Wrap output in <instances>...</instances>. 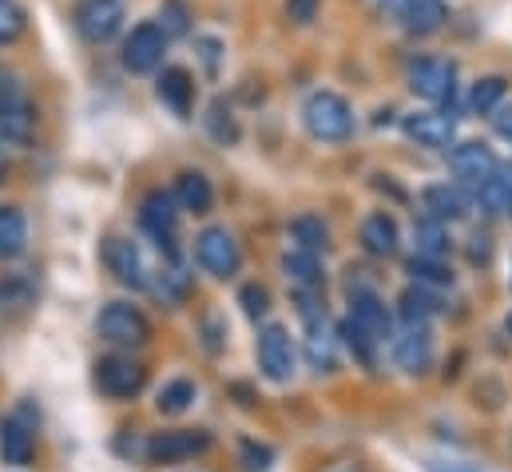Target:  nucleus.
<instances>
[{
  "instance_id": "f257e3e1",
  "label": "nucleus",
  "mask_w": 512,
  "mask_h": 472,
  "mask_svg": "<svg viewBox=\"0 0 512 472\" xmlns=\"http://www.w3.org/2000/svg\"><path fill=\"white\" fill-rule=\"evenodd\" d=\"M302 127L318 143H346V139H354L358 119H354V108H350L346 96H338L330 88H318L302 100Z\"/></svg>"
},
{
  "instance_id": "f03ea898",
  "label": "nucleus",
  "mask_w": 512,
  "mask_h": 472,
  "mask_svg": "<svg viewBox=\"0 0 512 472\" xmlns=\"http://www.w3.org/2000/svg\"><path fill=\"white\" fill-rule=\"evenodd\" d=\"M167 48H171V36L151 20H139L131 24L120 40V64L131 76H155L163 64H167Z\"/></svg>"
},
{
  "instance_id": "7ed1b4c3",
  "label": "nucleus",
  "mask_w": 512,
  "mask_h": 472,
  "mask_svg": "<svg viewBox=\"0 0 512 472\" xmlns=\"http://www.w3.org/2000/svg\"><path fill=\"white\" fill-rule=\"evenodd\" d=\"M72 28L84 44H108L128 24V0H72Z\"/></svg>"
},
{
  "instance_id": "20e7f679",
  "label": "nucleus",
  "mask_w": 512,
  "mask_h": 472,
  "mask_svg": "<svg viewBox=\"0 0 512 472\" xmlns=\"http://www.w3.org/2000/svg\"><path fill=\"white\" fill-rule=\"evenodd\" d=\"M405 84L425 104H453V96H457V60H449V56H417L405 68Z\"/></svg>"
},
{
  "instance_id": "39448f33",
  "label": "nucleus",
  "mask_w": 512,
  "mask_h": 472,
  "mask_svg": "<svg viewBox=\"0 0 512 472\" xmlns=\"http://www.w3.org/2000/svg\"><path fill=\"white\" fill-rule=\"evenodd\" d=\"M96 326H100V338L112 342L116 350H143L151 342V322L131 302H108L100 310V322Z\"/></svg>"
},
{
  "instance_id": "423d86ee",
  "label": "nucleus",
  "mask_w": 512,
  "mask_h": 472,
  "mask_svg": "<svg viewBox=\"0 0 512 472\" xmlns=\"http://www.w3.org/2000/svg\"><path fill=\"white\" fill-rule=\"evenodd\" d=\"M179 211H183V207H179L175 191H163V187H155V191H147V195L139 199V227H143V235L155 238V246L167 250V254H175Z\"/></svg>"
},
{
  "instance_id": "0eeeda50",
  "label": "nucleus",
  "mask_w": 512,
  "mask_h": 472,
  "mask_svg": "<svg viewBox=\"0 0 512 472\" xmlns=\"http://www.w3.org/2000/svg\"><path fill=\"white\" fill-rule=\"evenodd\" d=\"M195 262L211 278H235L243 266V246L227 227H203L195 235Z\"/></svg>"
},
{
  "instance_id": "6e6552de",
  "label": "nucleus",
  "mask_w": 512,
  "mask_h": 472,
  "mask_svg": "<svg viewBox=\"0 0 512 472\" xmlns=\"http://www.w3.org/2000/svg\"><path fill=\"white\" fill-rule=\"evenodd\" d=\"M147 385V369L143 361H135L131 354H108L96 361V389L112 401H131L139 397Z\"/></svg>"
},
{
  "instance_id": "1a4fd4ad",
  "label": "nucleus",
  "mask_w": 512,
  "mask_h": 472,
  "mask_svg": "<svg viewBox=\"0 0 512 472\" xmlns=\"http://www.w3.org/2000/svg\"><path fill=\"white\" fill-rule=\"evenodd\" d=\"M255 357H258V369H262L266 381L286 385V381L294 377V361H298L294 342H290V330L278 326V322L262 326V330H258V342H255Z\"/></svg>"
},
{
  "instance_id": "9d476101",
  "label": "nucleus",
  "mask_w": 512,
  "mask_h": 472,
  "mask_svg": "<svg viewBox=\"0 0 512 472\" xmlns=\"http://www.w3.org/2000/svg\"><path fill=\"white\" fill-rule=\"evenodd\" d=\"M211 449V433L207 429H167L143 441V457L151 465H175V461H191L199 453Z\"/></svg>"
},
{
  "instance_id": "9b49d317",
  "label": "nucleus",
  "mask_w": 512,
  "mask_h": 472,
  "mask_svg": "<svg viewBox=\"0 0 512 472\" xmlns=\"http://www.w3.org/2000/svg\"><path fill=\"white\" fill-rule=\"evenodd\" d=\"M155 100H159L175 119L195 116L199 84H195L191 68H183V64H163V68L155 72Z\"/></svg>"
},
{
  "instance_id": "f8f14e48",
  "label": "nucleus",
  "mask_w": 512,
  "mask_h": 472,
  "mask_svg": "<svg viewBox=\"0 0 512 472\" xmlns=\"http://www.w3.org/2000/svg\"><path fill=\"white\" fill-rule=\"evenodd\" d=\"M389 24H397L413 40H425V36H437L449 24V4L445 0H401L393 8Z\"/></svg>"
},
{
  "instance_id": "ddd939ff",
  "label": "nucleus",
  "mask_w": 512,
  "mask_h": 472,
  "mask_svg": "<svg viewBox=\"0 0 512 472\" xmlns=\"http://www.w3.org/2000/svg\"><path fill=\"white\" fill-rule=\"evenodd\" d=\"M100 254H104V266H108V274H116V282L120 286H131V290H143L151 278H147V266H143V254H139V246L131 242V238H104V246H100Z\"/></svg>"
},
{
  "instance_id": "4468645a",
  "label": "nucleus",
  "mask_w": 512,
  "mask_h": 472,
  "mask_svg": "<svg viewBox=\"0 0 512 472\" xmlns=\"http://www.w3.org/2000/svg\"><path fill=\"white\" fill-rule=\"evenodd\" d=\"M401 131L417 147H429V151H449L457 143V119L449 112H413L401 119Z\"/></svg>"
},
{
  "instance_id": "2eb2a0df",
  "label": "nucleus",
  "mask_w": 512,
  "mask_h": 472,
  "mask_svg": "<svg viewBox=\"0 0 512 472\" xmlns=\"http://www.w3.org/2000/svg\"><path fill=\"white\" fill-rule=\"evenodd\" d=\"M393 365L401 373H413V377H421L433 365V334H429V326L405 322V330L393 338Z\"/></svg>"
},
{
  "instance_id": "dca6fc26",
  "label": "nucleus",
  "mask_w": 512,
  "mask_h": 472,
  "mask_svg": "<svg viewBox=\"0 0 512 472\" xmlns=\"http://www.w3.org/2000/svg\"><path fill=\"white\" fill-rule=\"evenodd\" d=\"M449 167H453V175H461L469 183H485V179H493L501 171V159H497V151L489 143L465 139V143L449 147Z\"/></svg>"
},
{
  "instance_id": "f3484780",
  "label": "nucleus",
  "mask_w": 512,
  "mask_h": 472,
  "mask_svg": "<svg viewBox=\"0 0 512 472\" xmlns=\"http://www.w3.org/2000/svg\"><path fill=\"white\" fill-rule=\"evenodd\" d=\"M350 318L382 346L385 338H393V318H389V310L382 306V298L370 290V286H362V290H350Z\"/></svg>"
},
{
  "instance_id": "a211bd4d",
  "label": "nucleus",
  "mask_w": 512,
  "mask_h": 472,
  "mask_svg": "<svg viewBox=\"0 0 512 472\" xmlns=\"http://www.w3.org/2000/svg\"><path fill=\"white\" fill-rule=\"evenodd\" d=\"M36 135V108L24 96L0 100V147H28Z\"/></svg>"
},
{
  "instance_id": "6ab92c4d",
  "label": "nucleus",
  "mask_w": 512,
  "mask_h": 472,
  "mask_svg": "<svg viewBox=\"0 0 512 472\" xmlns=\"http://www.w3.org/2000/svg\"><path fill=\"white\" fill-rule=\"evenodd\" d=\"M421 211L437 223H461L469 215V195L457 183H433L421 191Z\"/></svg>"
},
{
  "instance_id": "aec40b11",
  "label": "nucleus",
  "mask_w": 512,
  "mask_h": 472,
  "mask_svg": "<svg viewBox=\"0 0 512 472\" xmlns=\"http://www.w3.org/2000/svg\"><path fill=\"white\" fill-rule=\"evenodd\" d=\"M358 242H362V250H366L370 258H393V254H397V246H401L397 219H393L389 211H374V215H366V219H362V227H358Z\"/></svg>"
},
{
  "instance_id": "412c9836",
  "label": "nucleus",
  "mask_w": 512,
  "mask_h": 472,
  "mask_svg": "<svg viewBox=\"0 0 512 472\" xmlns=\"http://www.w3.org/2000/svg\"><path fill=\"white\" fill-rule=\"evenodd\" d=\"M171 191H175V199H179V207H183L187 215H211V207H215V187H211V179H207L203 171H195V167L179 171Z\"/></svg>"
},
{
  "instance_id": "4be33fe9",
  "label": "nucleus",
  "mask_w": 512,
  "mask_h": 472,
  "mask_svg": "<svg viewBox=\"0 0 512 472\" xmlns=\"http://www.w3.org/2000/svg\"><path fill=\"white\" fill-rule=\"evenodd\" d=\"M306 361L314 373H334L338 369V338L330 330V318H310L306 322Z\"/></svg>"
},
{
  "instance_id": "5701e85b",
  "label": "nucleus",
  "mask_w": 512,
  "mask_h": 472,
  "mask_svg": "<svg viewBox=\"0 0 512 472\" xmlns=\"http://www.w3.org/2000/svg\"><path fill=\"white\" fill-rule=\"evenodd\" d=\"M282 274H286V282H294L298 290H322V282H326L322 254L298 250V246H290V250L282 254Z\"/></svg>"
},
{
  "instance_id": "b1692460",
  "label": "nucleus",
  "mask_w": 512,
  "mask_h": 472,
  "mask_svg": "<svg viewBox=\"0 0 512 472\" xmlns=\"http://www.w3.org/2000/svg\"><path fill=\"white\" fill-rule=\"evenodd\" d=\"M32 453H36L32 429L20 417H4L0 421V457H4V465H28Z\"/></svg>"
},
{
  "instance_id": "393cba45",
  "label": "nucleus",
  "mask_w": 512,
  "mask_h": 472,
  "mask_svg": "<svg viewBox=\"0 0 512 472\" xmlns=\"http://www.w3.org/2000/svg\"><path fill=\"white\" fill-rule=\"evenodd\" d=\"M203 127H207V135L219 143V147H235L239 139H243V123L235 116V108L223 100V96H215L211 104H207V116H203Z\"/></svg>"
},
{
  "instance_id": "a878e982",
  "label": "nucleus",
  "mask_w": 512,
  "mask_h": 472,
  "mask_svg": "<svg viewBox=\"0 0 512 472\" xmlns=\"http://www.w3.org/2000/svg\"><path fill=\"white\" fill-rule=\"evenodd\" d=\"M28 250V219L20 207L4 203L0 207V262H12Z\"/></svg>"
},
{
  "instance_id": "bb28decb",
  "label": "nucleus",
  "mask_w": 512,
  "mask_h": 472,
  "mask_svg": "<svg viewBox=\"0 0 512 472\" xmlns=\"http://www.w3.org/2000/svg\"><path fill=\"white\" fill-rule=\"evenodd\" d=\"M397 314H401V322H421V326H429V318L441 314V302H437V294H433L429 286H409V290H401V298H397Z\"/></svg>"
},
{
  "instance_id": "cd10ccee",
  "label": "nucleus",
  "mask_w": 512,
  "mask_h": 472,
  "mask_svg": "<svg viewBox=\"0 0 512 472\" xmlns=\"http://www.w3.org/2000/svg\"><path fill=\"white\" fill-rule=\"evenodd\" d=\"M509 96V80L505 76H481L469 92V112L473 116H493Z\"/></svg>"
},
{
  "instance_id": "c85d7f7f",
  "label": "nucleus",
  "mask_w": 512,
  "mask_h": 472,
  "mask_svg": "<svg viewBox=\"0 0 512 472\" xmlns=\"http://www.w3.org/2000/svg\"><path fill=\"white\" fill-rule=\"evenodd\" d=\"M413 250H417L421 258H445V254H449V231H445V223L421 215V219L413 223Z\"/></svg>"
},
{
  "instance_id": "c756f323",
  "label": "nucleus",
  "mask_w": 512,
  "mask_h": 472,
  "mask_svg": "<svg viewBox=\"0 0 512 472\" xmlns=\"http://www.w3.org/2000/svg\"><path fill=\"white\" fill-rule=\"evenodd\" d=\"M195 397H199L195 381L179 377V381H167V385L159 389V397H155V409H159L163 417H179V413H187V409L195 405Z\"/></svg>"
},
{
  "instance_id": "7c9ffc66",
  "label": "nucleus",
  "mask_w": 512,
  "mask_h": 472,
  "mask_svg": "<svg viewBox=\"0 0 512 472\" xmlns=\"http://www.w3.org/2000/svg\"><path fill=\"white\" fill-rule=\"evenodd\" d=\"M477 203H481V211L493 215V219H512V187L501 175L477 183Z\"/></svg>"
},
{
  "instance_id": "2f4dec72",
  "label": "nucleus",
  "mask_w": 512,
  "mask_h": 472,
  "mask_svg": "<svg viewBox=\"0 0 512 472\" xmlns=\"http://www.w3.org/2000/svg\"><path fill=\"white\" fill-rule=\"evenodd\" d=\"M338 338H342V346H346L350 354L358 357L362 369H374V365H378V342H374L354 318H346V322L338 326Z\"/></svg>"
},
{
  "instance_id": "473e14b6",
  "label": "nucleus",
  "mask_w": 512,
  "mask_h": 472,
  "mask_svg": "<svg viewBox=\"0 0 512 472\" xmlns=\"http://www.w3.org/2000/svg\"><path fill=\"white\" fill-rule=\"evenodd\" d=\"M191 20H195V12H191L187 0H159V8H155V24H159L171 40L191 36Z\"/></svg>"
},
{
  "instance_id": "72a5a7b5",
  "label": "nucleus",
  "mask_w": 512,
  "mask_h": 472,
  "mask_svg": "<svg viewBox=\"0 0 512 472\" xmlns=\"http://www.w3.org/2000/svg\"><path fill=\"white\" fill-rule=\"evenodd\" d=\"M290 238L298 250H314V254H326V246H330V231L318 215H298L290 223Z\"/></svg>"
},
{
  "instance_id": "f704fd0d",
  "label": "nucleus",
  "mask_w": 512,
  "mask_h": 472,
  "mask_svg": "<svg viewBox=\"0 0 512 472\" xmlns=\"http://www.w3.org/2000/svg\"><path fill=\"white\" fill-rule=\"evenodd\" d=\"M28 36V8L20 0H0V48H12Z\"/></svg>"
},
{
  "instance_id": "c9c22d12",
  "label": "nucleus",
  "mask_w": 512,
  "mask_h": 472,
  "mask_svg": "<svg viewBox=\"0 0 512 472\" xmlns=\"http://www.w3.org/2000/svg\"><path fill=\"white\" fill-rule=\"evenodd\" d=\"M405 270H409V278H413L417 286H453V270H445L441 258H421V254H413Z\"/></svg>"
},
{
  "instance_id": "e433bc0d",
  "label": "nucleus",
  "mask_w": 512,
  "mask_h": 472,
  "mask_svg": "<svg viewBox=\"0 0 512 472\" xmlns=\"http://www.w3.org/2000/svg\"><path fill=\"white\" fill-rule=\"evenodd\" d=\"M151 290H155V298H163L167 306H179L183 298H187V290H191V282H187V274H179V270H163L155 282H147Z\"/></svg>"
},
{
  "instance_id": "4c0bfd02",
  "label": "nucleus",
  "mask_w": 512,
  "mask_h": 472,
  "mask_svg": "<svg viewBox=\"0 0 512 472\" xmlns=\"http://www.w3.org/2000/svg\"><path fill=\"white\" fill-rule=\"evenodd\" d=\"M223 52H227V44H223L219 36H207V32L195 36V56L203 60V72H207L211 80L223 72Z\"/></svg>"
},
{
  "instance_id": "58836bf2",
  "label": "nucleus",
  "mask_w": 512,
  "mask_h": 472,
  "mask_svg": "<svg viewBox=\"0 0 512 472\" xmlns=\"http://www.w3.org/2000/svg\"><path fill=\"white\" fill-rule=\"evenodd\" d=\"M239 306H243V314H247L251 322L266 318V310H270V290L258 286V282H247V286L239 290Z\"/></svg>"
},
{
  "instance_id": "ea45409f",
  "label": "nucleus",
  "mask_w": 512,
  "mask_h": 472,
  "mask_svg": "<svg viewBox=\"0 0 512 472\" xmlns=\"http://www.w3.org/2000/svg\"><path fill=\"white\" fill-rule=\"evenodd\" d=\"M322 12V0H282V16L294 24V28H306L314 24Z\"/></svg>"
},
{
  "instance_id": "a19ab883",
  "label": "nucleus",
  "mask_w": 512,
  "mask_h": 472,
  "mask_svg": "<svg viewBox=\"0 0 512 472\" xmlns=\"http://www.w3.org/2000/svg\"><path fill=\"white\" fill-rule=\"evenodd\" d=\"M274 461V449L270 445H255V441H243V465L247 472H266Z\"/></svg>"
},
{
  "instance_id": "79ce46f5",
  "label": "nucleus",
  "mask_w": 512,
  "mask_h": 472,
  "mask_svg": "<svg viewBox=\"0 0 512 472\" xmlns=\"http://www.w3.org/2000/svg\"><path fill=\"white\" fill-rule=\"evenodd\" d=\"M489 123H493V131H497V139H505L512 147V104H501L493 116H489Z\"/></svg>"
},
{
  "instance_id": "37998d69",
  "label": "nucleus",
  "mask_w": 512,
  "mask_h": 472,
  "mask_svg": "<svg viewBox=\"0 0 512 472\" xmlns=\"http://www.w3.org/2000/svg\"><path fill=\"white\" fill-rule=\"evenodd\" d=\"M12 96H20V76L12 64L0 60V100H12Z\"/></svg>"
},
{
  "instance_id": "c03bdc74",
  "label": "nucleus",
  "mask_w": 512,
  "mask_h": 472,
  "mask_svg": "<svg viewBox=\"0 0 512 472\" xmlns=\"http://www.w3.org/2000/svg\"><path fill=\"white\" fill-rule=\"evenodd\" d=\"M24 294H28V290H24V282H12V278L4 282V278H0V310H4V306H12V302H20Z\"/></svg>"
},
{
  "instance_id": "a18cd8bd",
  "label": "nucleus",
  "mask_w": 512,
  "mask_h": 472,
  "mask_svg": "<svg viewBox=\"0 0 512 472\" xmlns=\"http://www.w3.org/2000/svg\"><path fill=\"white\" fill-rule=\"evenodd\" d=\"M489 254H493V238H489V235H473L469 258H473V262H489Z\"/></svg>"
},
{
  "instance_id": "49530a36",
  "label": "nucleus",
  "mask_w": 512,
  "mask_h": 472,
  "mask_svg": "<svg viewBox=\"0 0 512 472\" xmlns=\"http://www.w3.org/2000/svg\"><path fill=\"white\" fill-rule=\"evenodd\" d=\"M401 0H366V8L374 12V16H382V20H389L393 16V8H397Z\"/></svg>"
},
{
  "instance_id": "de8ad7c7",
  "label": "nucleus",
  "mask_w": 512,
  "mask_h": 472,
  "mask_svg": "<svg viewBox=\"0 0 512 472\" xmlns=\"http://www.w3.org/2000/svg\"><path fill=\"white\" fill-rule=\"evenodd\" d=\"M429 472H481L477 465H465V461H449V465H429Z\"/></svg>"
},
{
  "instance_id": "09e8293b",
  "label": "nucleus",
  "mask_w": 512,
  "mask_h": 472,
  "mask_svg": "<svg viewBox=\"0 0 512 472\" xmlns=\"http://www.w3.org/2000/svg\"><path fill=\"white\" fill-rule=\"evenodd\" d=\"M497 175H501V179L512 187V159H505V163H501V171H497Z\"/></svg>"
},
{
  "instance_id": "8fccbe9b",
  "label": "nucleus",
  "mask_w": 512,
  "mask_h": 472,
  "mask_svg": "<svg viewBox=\"0 0 512 472\" xmlns=\"http://www.w3.org/2000/svg\"><path fill=\"white\" fill-rule=\"evenodd\" d=\"M4 175H8V159H4V147H0V183H4Z\"/></svg>"
},
{
  "instance_id": "3c124183",
  "label": "nucleus",
  "mask_w": 512,
  "mask_h": 472,
  "mask_svg": "<svg viewBox=\"0 0 512 472\" xmlns=\"http://www.w3.org/2000/svg\"><path fill=\"white\" fill-rule=\"evenodd\" d=\"M509 286H512V266H509Z\"/></svg>"
},
{
  "instance_id": "603ef678",
  "label": "nucleus",
  "mask_w": 512,
  "mask_h": 472,
  "mask_svg": "<svg viewBox=\"0 0 512 472\" xmlns=\"http://www.w3.org/2000/svg\"><path fill=\"white\" fill-rule=\"evenodd\" d=\"M509 334H512V318H509Z\"/></svg>"
}]
</instances>
